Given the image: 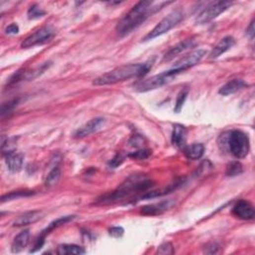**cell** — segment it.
I'll return each instance as SVG.
<instances>
[{
    "instance_id": "cell-1",
    "label": "cell",
    "mask_w": 255,
    "mask_h": 255,
    "mask_svg": "<svg viewBox=\"0 0 255 255\" xmlns=\"http://www.w3.org/2000/svg\"><path fill=\"white\" fill-rule=\"evenodd\" d=\"M169 3H163L160 6H154L152 1H140L118 22L116 30L120 36H126L142 25L150 15L156 13L161 7Z\"/></svg>"
},
{
    "instance_id": "cell-2",
    "label": "cell",
    "mask_w": 255,
    "mask_h": 255,
    "mask_svg": "<svg viewBox=\"0 0 255 255\" xmlns=\"http://www.w3.org/2000/svg\"><path fill=\"white\" fill-rule=\"evenodd\" d=\"M152 186V182L144 175H134L128 178L117 189L112 192L102 195L97 199V203L108 205L120 199H123L133 193L143 192Z\"/></svg>"
},
{
    "instance_id": "cell-3",
    "label": "cell",
    "mask_w": 255,
    "mask_h": 255,
    "mask_svg": "<svg viewBox=\"0 0 255 255\" xmlns=\"http://www.w3.org/2000/svg\"><path fill=\"white\" fill-rule=\"evenodd\" d=\"M150 63H138L123 65L115 68L114 70L102 75L93 81L95 86L113 85L133 78H140L145 76L150 69Z\"/></svg>"
},
{
    "instance_id": "cell-4",
    "label": "cell",
    "mask_w": 255,
    "mask_h": 255,
    "mask_svg": "<svg viewBox=\"0 0 255 255\" xmlns=\"http://www.w3.org/2000/svg\"><path fill=\"white\" fill-rule=\"evenodd\" d=\"M220 139H222V144H219V146L224 145L225 147L223 149H228L234 158L241 160L249 154V138L242 131L234 130L225 133L221 135Z\"/></svg>"
},
{
    "instance_id": "cell-5",
    "label": "cell",
    "mask_w": 255,
    "mask_h": 255,
    "mask_svg": "<svg viewBox=\"0 0 255 255\" xmlns=\"http://www.w3.org/2000/svg\"><path fill=\"white\" fill-rule=\"evenodd\" d=\"M182 19H183L182 11L180 9L174 10L168 16H166L162 21H160L154 29H152L145 38H143V40L144 41L151 40L168 33L173 28H175L179 23H181Z\"/></svg>"
},
{
    "instance_id": "cell-6",
    "label": "cell",
    "mask_w": 255,
    "mask_h": 255,
    "mask_svg": "<svg viewBox=\"0 0 255 255\" xmlns=\"http://www.w3.org/2000/svg\"><path fill=\"white\" fill-rule=\"evenodd\" d=\"M207 50L205 49H197L192 51L191 53L185 55L183 58L179 60L172 69H170L168 72L172 76H176L182 72H184L185 70L197 65L201 62V60L206 57Z\"/></svg>"
},
{
    "instance_id": "cell-7",
    "label": "cell",
    "mask_w": 255,
    "mask_h": 255,
    "mask_svg": "<svg viewBox=\"0 0 255 255\" xmlns=\"http://www.w3.org/2000/svg\"><path fill=\"white\" fill-rule=\"evenodd\" d=\"M232 5L230 1H215L210 3L207 7L202 9L201 12L196 16L195 22L197 24H206L214 19L218 18L221 13L227 10Z\"/></svg>"
},
{
    "instance_id": "cell-8",
    "label": "cell",
    "mask_w": 255,
    "mask_h": 255,
    "mask_svg": "<svg viewBox=\"0 0 255 255\" xmlns=\"http://www.w3.org/2000/svg\"><path fill=\"white\" fill-rule=\"evenodd\" d=\"M174 78V76H172L171 74H169L168 71L159 74V75H155L150 78L142 80L140 82H138L135 85V90L137 92L140 93H145V92H148V91H152V90H157L159 88H162L163 86H165L166 84H168L169 82L172 81V79Z\"/></svg>"
},
{
    "instance_id": "cell-9",
    "label": "cell",
    "mask_w": 255,
    "mask_h": 255,
    "mask_svg": "<svg viewBox=\"0 0 255 255\" xmlns=\"http://www.w3.org/2000/svg\"><path fill=\"white\" fill-rule=\"evenodd\" d=\"M54 35H55V31L52 27L50 26L42 27L37 31H35L34 33H32L31 35H29L25 40H23V42L21 43V48L27 49V48L45 44L52 40Z\"/></svg>"
},
{
    "instance_id": "cell-10",
    "label": "cell",
    "mask_w": 255,
    "mask_h": 255,
    "mask_svg": "<svg viewBox=\"0 0 255 255\" xmlns=\"http://www.w3.org/2000/svg\"><path fill=\"white\" fill-rule=\"evenodd\" d=\"M106 124V120L104 118H95L86 123L84 126L79 128L73 135L75 139H83L88 136H91L92 134H95L99 132L102 128H103Z\"/></svg>"
},
{
    "instance_id": "cell-11",
    "label": "cell",
    "mask_w": 255,
    "mask_h": 255,
    "mask_svg": "<svg viewBox=\"0 0 255 255\" xmlns=\"http://www.w3.org/2000/svg\"><path fill=\"white\" fill-rule=\"evenodd\" d=\"M232 214L242 220H251L255 217V211L249 201L239 200L232 208Z\"/></svg>"
},
{
    "instance_id": "cell-12",
    "label": "cell",
    "mask_w": 255,
    "mask_h": 255,
    "mask_svg": "<svg viewBox=\"0 0 255 255\" xmlns=\"http://www.w3.org/2000/svg\"><path fill=\"white\" fill-rule=\"evenodd\" d=\"M175 201L172 199H168V200H164L161 202H157V203H152V205L149 206H145L141 208L140 213L143 216H160L162 214H164L165 212H167L169 209H171L174 206Z\"/></svg>"
},
{
    "instance_id": "cell-13",
    "label": "cell",
    "mask_w": 255,
    "mask_h": 255,
    "mask_svg": "<svg viewBox=\"0 0 255 255\" xmlns=\"http://www.w3.org/2000/svg\"><path fill=\"white\" fill-rule=\"evenodd\" d=\"M195 46H196V41L193 38L180 42L179 44H177L176 46L172 47L170 50L167 51V53L164 55L163 61L170 62L173 59H175L177 56H179L181 53H182V52H184V51H186L190 48H193Z\"/></svg>"
},
{
    "instance_id": "cell-14",
    "label": "cell",
    "mask_w": 255,
    "mask_h": 255,
    "mask_svg": "<svg viewBox=\"0 0 255 255\" xmlns=\"http://www.w3.org/2000/svg\"><path fill=\"white\" fill-rule=\"evenodd\" d=\"M235 45V39L231 36H226L224 38H222L212 50V52L210 54V58L212 59H217L219 56H221L222 54H224L225 52L229 49H231L233 46Z\"/></svg>"
},
{
    "instance_id": "cell-15",
    "label": "cell",
    "mask_w": 255,
    "mask_h": 255,
    "mask_svg": "<svg viewBox=\"0 0 255 255\" xmlns=\"http://www.w3.org/2000/svg\"><path fill=\"white\" fill-rule=\"evenodd\" d=\"M186 139L187 131L185 127H183L182 125H176L172 133V144L176 147L182 150L183 147L186 146Z\"/></svg>"
},
{
    "instance_id": "cell-16",
    "label": "cell",
    "mask_w": 255,
    "mask_h": 255,
    "mask_svg": "<svg viewBox=\"0 0 255 255\" xmlns=\"http://www.w3.org/2000/svg\"><path fill=\"white\" fill-rule=\"evenodd\" d=\"M5 157V163L8 168V170L12 173H18L21 171L23 167V161L24 157L20 152H16L15 150L12 152H9Z\"/></svg>"
},
{
    "instance_id": "cell-17",
    "label": "cell",
    "mask_w": 255,
    "mask_h": 255,
    "mask_svg": "<svg viewBox=\"0 0 255 255\" xmlns=\"http://www.w3.org/2000/svg\"><path fill=\"white\" fill-rule=\"evenodd\" d=\"M30 241V232L28 229H25L18 233L11 244V250L13 253H19L23 251L29 244Z\"/></svg>"
},
{
    "instance_id": "cell-18",
    "label": "cell",
    "mask_w": 255,
    "mask_h": 255,
    "mask_svg": "<svg viewBox=\"0 0 255 255\" xmlns=\"http://www.w3.org/2000/svg\"><path fill=\"white\" fill-rule=\"evenodd\" d=\"M41 218H42V213L40 211H31L18 217L13 221V226H17V227L25 226L38 221Z\"/></svg>"
},
{
    "instance_id": "cell-19",
    "label": "cell",
    "mask_w": 255,
    "mask_h": 255,
    "mask_svg": "<svg viewBox=\"0 0 255 255\" xmlns=\"http://www.w3.org/2000/svg\"><path fill=\"white\" fill-rule=\"evenodd\" d=\"M184 156L188 159V160H199L203 155H205L206 151V147L202 144H193L190 146H185L182 149Z\"/></svg>"
},
{
    "instance_id": "cell-20",
    "label": "cell",
    "mask_w": 255,
    "mask_h": 255,
    "mask_svg": "<svg viewBox=\"0 0 255 255\" xmlns=\"http://www.w3.org/2000/svg\"><path fill=\"white\" fill-rule=\"evenodd\" d=\"M247 86V84L241 80V79H233L230 80L229 82H227L226 84H224L219 91V93L222 96H229L232 95L240 90H242L243 88H245Z\"/></svg>"
},
{
    "instance_id": "cell-21",
    "label": "cell",
    "mask_w": 255,
    "mask_h": 255,
    "mask_svg": "<svg viewBox=\"0 0 255 255\" xmlns=\"http://www.w3.org/2000/svg\"><path fill=\"white\" fill-rule=\"evenodd\" d=\"M57 253L60 255H80L86 253V250L76 244H61L57 248Z\"/></svg>"
},
{
    "instance_id": "cell-22",
    "label": "cell",
    "mask_w": 255,
    "mask_h": 255,
    "mask_svg": "<svg viewBox=\"0 0 255 255\" xmlns=\"http://www.w3.org/2000/svg\"><path fill=\"white\" fill-rule=\"evenodd\" d=\"M74 219H75V216H66V217L59 218V219H57L56 220L51 222L47 228H45L44 230H42V232L40 233V235L46 237V235L49 234L51 231L54 230L55 228H58V227L61 226V225H64V224H66V223L72 221Z\"/></svg>"
},
{
    "instance_id": "cell-23",
    "label": "cell",
    "mask_w": 255,
    "mask_h": 255,
    "mask_svg": "<svg viewBox=\"0 0 255 255\" xmlns=\"http://www.w3.org/2000/svg\"><path fill=\"white\" fill-rule=\"evenodd\" d=\"M36 192L34 190H16V191H12L9 193H6L4 195H2L1 197V202H5V201H10L13 199H18L21 197H29L34 195Z\"/></svg>"
},
{
    "instance_id": "cell-24",
    "label": "cell",
    "mask_w": 255,
    "mask_h": 255,
    "mask_svg": "<svg viewBox=\"0 0 255 255\" xmlns=\"http://www.w3.org/2000/svg\"><path fill=\"white\" fill-rule=\"evenodd\" d=\"M60 178H61L60 168L58 166L54 167L53 170L48 174L46 181H45V184L47 186H54L58 183V182L60 181Z\"/></svg>"
},
{
    "instance_id": "cell-25",
    "label": "cell",
    "mask_w": 255,
    "mask_h": 255,
    "mask_svg": "<svg viewBox=\"0 0 255 255\" xmlns=\"http://www.w3.org/2000/svg\"><path fill=\"white\" fill-rule=\"evenodd\" d=\"M188 92H189V89L187 87L182 89V91L179 93L178 97H177V101H176V105H175V113H181L184 103H185V100L187 98V95H188Z\"/></svg>"
},
{
    "instance_id": "cell-26",
    "label": "cell",
    "mask_w": 255,
    "mask_h": 255,
    "mask_svg": "<svg viewBox=\"0 0 255 255\" xmlns=\"http://www.w3.org/2000/svg\"><path fill=\"white\" fill-rule=\"evenodd\" d=\"M15 146H16V138H4V137H2L1 150H2L4 156L9 154V152L14 151Z\"/></svg>"
},
{
    "instance_id": "cell-27",
    "label": "cell",
    "mask_w": 255,
    "mask_h": 255,
    "mask_svg": "<svg viewBox=\"0 0 255 255\" xmlns=\"http://www.w3.org/2000/svg\"><path fill=\"white\" fill-rule=\"evenodd\" d=\"M243 173V166L239 162H231L227 165L225 175L227 177H237Z\"/></svg>"
},
{
    "instance_id": "cell-28",
    "label": "cell",
    "mask_w": 255,
    "mask_h": 255,
    "mask_svg": "<svg viewBox=\"0 0 255 255\" xmlns=\"http://www.w3.org/2000/svg\"><path fill=\"white\" fill-rule=\"evenodd\" d=\"M46 14V12L40 8L38 5L34 4L32 6H30V8L28 9V12H27V16L28 18L31 20H34V19H39L41 17H43L44 15Z\"/></svg>"
},
{
    "instance_id": "cell-29",
    "label": "cell",
    "mask_w": 255,
    "mask_h": 255,
    "mask_svg": "<svg viewBox=\"0 0 255 255\" xmlns=\"http://www.w3.org/2000/svg\"><path fill=\"white\" fill-rule=\"evenodd\" d=\"M151 155V151L149 149H140L137 151H134L133 154H130L129 157L134 159V160H139V161H144L146 160L147 158H149V156Z\"/></svg>"
},
{
    "instance_id": "cell-30",
    "label": "cell",
    "mask_w": 255,
    "mask_h": 255,
    "mask_svg": "<svg viewBox=\"0 0 255 255\" xmlns=\"http://www.w3.org/2000/svg\"><path fill=\"white\" fill-rule=\"evenodd\" d=\"M17 103H18V100H12V101H9L8 103H4L1 107V117L4 118L6 114L12 112L13 109L17 106Z\"/></svg>"
},
{
    "instance_id": "cell-31",
    "label": "cell",
    "mask_w": 255,
    "mask_h": 255,
    "mask_svg": "<svg viewBox=\"0 0 255 255\" xmlns=\"http://www.w3.org/2000/svg\"><path fill=\"white\" fill-rule=\"evenodd\" d=\"M123 163H124V157L122 156V154H117V155L108 163V166H109L110 169H117V168L120 167Z\"/></svg>"
},
{
    "instance_id": "cell-32",
    "label": "cell",
    "mask_w": 255,
    "mask_h": 255,
    "mask_svg": "<svg viewBox=\"0 0 255 255\" xmlns=\"http://www.w3.org/2000/svg\"><path fill=\"white\" fill-rule=\"evenodd\" d=\"M158 253H160V254H165V255H167V254H173V253H174V247H173L172 243H170V242H165V243H163V244L159 247Z\"/></svg>"
},
{
    "instance_id": "cell-33",
    "label": "cell",
    "mask_w": 255,
    "mask_h": 255,
    "mask_svg": "<svg viewBox=\"0 0 255 255\" xmlns=\"http://www.w3.org/2000/svg\"><path fill=\"white\" fill-rule=\"evenodd\" d=\"M124 228L121 226H113L112 228L109 229V234L115 238H120L124 235Z\"/></svg>"
},
{
    "instance_id": "cell-34",
    "label": "cell",
    "mask_w": 255,
    "mask_h": 255,
    "mask_svg": "<svg viewBox=\"0 0 255 255\" xmlns=\"http://www.w3.org/2000/svg\"><path fill=\"white\" fill-rule=\"evenodd\" d=\"M219 250V245L218 243H209L203 248V252L206 254H215L218 253Z\"/></svg>"
},
{
    "instance_id": "cell-35",
    "label": "cell",
    "mask_w": 255,
    "mask_h": 255,
    "mask_svg": "<svg viewBox=\"0 0 255 255\" xmlns=\"http://www.w3.org/2000/svg\"><path fill=\"white\" fill-rule=\"evenodd\" d=\"M5 33L7 35H16V34L19 33V26L15 23H12V24H10L9 26L6 27Z\"/></svg>"
},
{
    "instance_id": "cell-36",
    "label": "cell",
    "mask_w": 255,
    "mask_h": 255,
    "mask_svg": "<svg viewBox=\"0 0 255 255\" xmlns=\"http://www.w3.org/2000/svg\"><path fill=\"white\" fill-rule=\"evenodd\" d=\"M143 143H144V140H143V138H142L141 136H135V137L130 141L131 146H137V147L141 146Z\"/></svg>"
},
{
    "instance_id": "cell-37",
    "label": "cell",
    "mask_w": 255,
    "mask_h": 255,
    "mask_svg": "<svg viewBox=\"0 0 255 255\" xmlns=\"http://www.w3.org/2000/svg\"><path fill=\"white\" fill-rule=\"evenodd\" d=\"M254 34H255V29H254V20H252V21H251V23L249 24V26H248V27H247V29H246V35H247L250 39H253Z\"/></svg>"
}]
</instances>
